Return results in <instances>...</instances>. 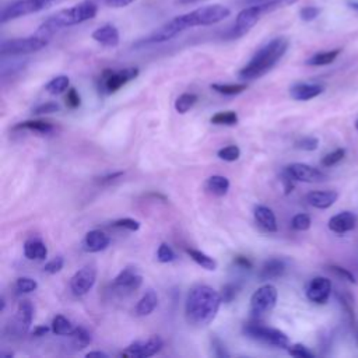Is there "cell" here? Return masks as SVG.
Listing matches in <instances>:
<instances>
[{"label":"cell","instance_id":"6da1fadb","mask_svg":"<svg viewBox=\"0 0 358 358\" xmlns=\"http://www.w3.org/2000/svg\"><path fill=\"white\" fill-rule=\"evenodd\" d=\"M231 11L228 7L221 4H213V6H204L199 7L193 11H189L186 14L173 17L168 22H165L162 27L151 32L147 38L141 39L137 45H150V43H161L166 42L180 32L194 28V27H207L217 24L220 21H224L227 17H229Z\"/></svg>","mask_w":358,"mask_h":358},{"label":"cell","instance_id":"7a4b0ae2","mask_svg":"<svg viewBox=\"0 0 358 358\" xmlns=\"http://www.w3.org/2000/svg\"><path fill=\"white\" fill-rule=\"evenodd\" d=\"M222 303L221 294L213 287L206 284H197L190 288L185 301L186 320L196 327H204L210 324Z\"/></svg>","mask_w":358,"mask_h":358},{"label":"cell","instance_id":"3957f363","mask_svg":"<svg viewBox=\"0 0 358 358\" xmlns=\"http://www.w3.org/2000/svg\"><path fill=\"white\" fill-rule=\"evenodd\" d=\"M289 42L284 36H277L263 45L252 59L239 70L238 76L241 80H257L267 74L285 55Z\"/></svg>","mask_w":358,"mask_h":358},{"label":"cell","instance_id":"277c9868","mask_svg":"<svg viewBox=\"0 0 358 358\" xmlns=\"http://www.w3.org/2000/svg\"><path fill=\"white\" fill-rule=\"evenodd\" d=\"M96 4L91 0H84L73 7L69 8H63L60 11H57L56 14L50 15L48 20H45L36 34L49 38L50 35H53L56 31L71 27V25H77L81 22H85L91 18H94L96 15Z\"/></svg>","mask_w":358,"mask_h":358},{"label":"cell","instance_id":"5b68a950","mask_svg":"<svg viewBox=\"0 0 358 358\" xmlns=\"http://www.w3.org/2000/svg\"><path fill=\"white\" fill-rule=\"evenodd\" d=\"M296 1L298 0H267L263 3L249 4V7H245L238 13L234 28L229 31V38H239L245 35L262 18V15L292 6Z\"/></svg>","mask_w":358,"mask_h":358},{"label":"cell","instance_id":"8992f818","mask_svg":"<svg viewBox=\"0 0 358 358\" xmlns=\"http://www.w3.org/2000/svg\"><path fill=\"white\" fill-rule=\"evenodd\" d=\"M62 1H64V0H17V1L8 4L1 11L0 21H1V24H6L8 21L48 10L52 6H56Z\"/></svg>","mask_w":358,"mask_h":358},{"label":"cell","instance_id":"52a82bcc","mask_svg":"<svg viewBox=\"0 0 358 358\" xmlns=\"http://www.w3.org/2000/svg\"><path fill=\"white\" fill-rule=\"evenodd\" d=\"M242 333L248 338H252L255 341H259L267 345H273L278 348H288L289 345V338L284 331L274 327H267L259 323H246L242 327Z\"/></svg>","mask_w":358,"mask_h":358},{"label":"cell","instance_id":"ba28073f","mask_svg":"<svg viewBox=\"0 0 358 358\" xmlns=\"http://www.w3.org/2000/svg\"><path fill=\"white\" fill-rule=\"evenodd\" d=\"M49 43V38L42 35H31L25 38H13L1 42L0 53L1 56H17L28 55L43 49Z\"/></svg>","mask_w":358,"mask_h":358},{"label":"cell","instance_id":"9c48e42d","mask_svg":"<svg viewBox=\"0 0 358 358\" xmlns=\"http://www.w3.org/2000/svg\"><path fill=\"white\" fill-rule=\"evenodd\" d=\"M137 67H126L120 70H112L106 69L101 73L99 77V91L105 95L113 94L117 90H120L124 84L134 80L138 76Z\"/></svg>","mask_w":358,"mask_h":358},{"label":"cell","instance_id":"30bf717a","mask_svg":"<svg viewBox=\"0 0 358 358\" xmlns=\"http://www.w3.org/2000/svg\"><path fill=\"white\" fill-rule=\"evenodd\" d=\"M277 288L273 284H264L259 287L250 296V312L255 316H260L270 312L277 302Z\"/></svg>","mask_w":358,"mask_h":358},{"label":"cell","instance_id":"8fae6325","mask_svg":"<svg viewBox=\"0 0 358 358\" xmlns=\"http://www.w3.org/2000/svg\"><path fill=\"white\" fill-rule=\"evenodd\" d=\"M164 345V341L159 336H151L145 340H136L130 343L119 357H131V358H145L157 354Z\"/></svg>","mask_w":358,"mask_h":358},{"label":"cell","instance_id":"7c38bea8","mask_svg":"<svg viewBox=\"0 0 358 358\" xmlns=\"http://www.w3.org/2000/svg\"><path fill=\"white\" fill-rule=\"evenodd\" d=\"M284 172L294 180L305 182V183H317L327 179V175L323 171L302 162L289 164L288 166H285Z\"/></svg>","mask_w":358,"mask_h":358},{"label":"cell","instance_id":"4fadbf2b","mask_svg":"<svg viewBox=\"0 0 358 358\" xmlns=\"http://www.w3.org/2000/svg\"><path fill=\"white\" fill-rule=\"evenodd\" d=\"M96 281V270L92 266H84L80 270H77L71 280H70V288L74 295H85L95 284Z\"/></svg>","mask_w":358,"mask_h":358},{"label":"cell","instance_id":"5bb4252c","mask_svg":"<svg viewBox=\"0 0 358 358\" xmlns=\"http://www.w3.org/2000/svg\"><path fill=\"white\" fill-rule=\"evenodd\" d=\"M331 294V281L327 277H313L306 288H305V295L306 298L317 305H323L329 301V296Z\"/></svg>","mask_w":358,"mask_h":358},{"label":"cell","instance_id":"9a60e30c","mask_svg":"<svg viewBox=\"0 0 358 358\" xmlns=\"http://www.w3.org/2000/svg\"><path fill=\"white\" fill-rule=\"evenodd\" d=\"M143 282L141 274L137 271L136 267H124L115 278H113V287L122 291H136L140 288Z\"/></svg>","mask_w":358,"mask_h":358},{"label":"cell","instance_id":"2e32d148","mask_svg":"<svg viewBox=\"0 0 358 358\" xmlns=\"http://www.w3.org/2000/svg\"><path fill=\"white\" fill-rule=\"evenodd\" d=\"M32 317H34V306L28 299H24L18 303L17 306V312L13 320V329L18 333V334H24L29 330V326L32 323Z\"/></svg>","mask_w":358,"mask_h":358},{"label":"cell","instance_id":"e0dca14e","mask_svg":"<svg viewBox=\"0 0 358 358\" xmlns=\"http://www.w3.org/2000/svg\"><path fill=\"white\" fill-rule=\"evenodd\" d=\"M357 221H358V218L352 211H341L329 220L327 227L330 231H333L338 235H343L345 232L352 231L357 225Z\"/></svg>","mask_w":358,"mask_h":358},{"label":"cell","instance_id":"ac0fdd59","mask_svg":"<svg viewBox=\"0 0 358 358\" xmlns=\"http://www.w3.org/2000/svg\"><path fill=\"white\" fill-rule=\"evenodd\" d=\"M324 91V87L317 83H296L289 88V95L295 101H309Z\"/></svg>","mask_w":358,"mask_h":358},{"label":"cell","instance_id":"d6986e66","mask_svg":"<svg viewBox=\"0 0 358 358\" xmlns=\"http://www.w3.org/2000/svg\"><path fill=\"white\" fill-rule=\"evenodd\" d=\"M338 199V193L336 190H313L306 194V201L319 210H324L331 207Z\"/></svg>","mask_w":358,"mask_h":358},{"label":"cell","instance_id":"ffe728a7","mask_svg":"<svg viewBox=\"0 0 358 358\" xmlns=\"http://www.w3.org/2000/svg\"><path fill=\"white\" fill-rule=\"evenodd\" d=\"M109 242L110 239L105 232H102L101 229H92L85 234L83 246H84V250L90 253H95L106 249L109 246Z\"/></svg>","mask_w":358,"mask_h":358},{"label":"cell","instance_id":"44dd1931","mask_svg":"<svg viewBox=\"0 0 358 358\" xmlns=\"http://www.w3.org/2000/svg\"><path fill=\"white\" fill-rule=\"evenodd\" d=\"M92 39L103 46L115 48L119 45V31L112 24H105L92 32Z\"/></svg>","mask_w":358,"mask_h":358},{"label":"cell","instance_id":"7402d4cb","mask_svg":"<svg viewBox=\"0 0 358 358\" xmlns=\"http://www.w3.org/2000/svg\"><path fill=\"white\" fill-rule=\"evenodd\" d=\"M253 214H255V218L256 221L259 222V225L262 228H264L266 231L268 232H275L278 229L277 227V218H275V214L273 213L271 208H268L267 206H256L255 210H253Z\"/></svg>","mask_w":358,"mask_h":358},{"label":"cell","instance_id":"603a6c76","mask_svg":"<svg viewBox=\"0 0 358 358\" xmlns=\"http://www.w3.org/2000/svg\"><path fill=\"white\" fill-rule=\"evenodd\" d=\"M285 273V263L281 259H268L266 260L259 271V278L262 281L266 280H273V278H278Z\"/></svg>","mask_w":358,"mask_h":358},{"label":"cell","instance_id":"cb8c5ba5","mask_svg":"<svg viewBox=\"0 0 358 358\" xmlns=\"http://www.w3.org/2000/svg\"><path fill=\"white\" fill-rule=\"evenodd\" d=\"M24 255L29 260H43L48 256V248L39 238H29L24 243Z\"/></svg>","mask_w":358,"mask_h":358},{"label":"cell","instance_id":"d4e9b609","mask_svg":"<svg viewBox=\"0 0 358 358\" xmlns=\"http://www.w3.org/2000/svg\"><path fill=\"white\" fill-rule=\"evenodd\" d=\"M157 306H158V295L155 291L148 289L137 302L134 312L137 316H148L150 313L154 312Z\"/></svg>","mask_w":358,"mask_h":358},{"label":"cell","instance_id":"484cf974","mask_svg":"<svg viewBox=\"0 0 358 358\" xmlns=\"http://www.w3.org/2000/svg\"><path fill=\"white\" fill-rule=\"evenodd\" d=\"M204 187L208 193L221 197V196H225L228 193L229 180L222 175H213V176L207 178V180L204 183Z\"/></svg>","mask_w":358,"mask_h":358},{"label":"cell","instance_id":"4316f807","mask_svg":"<svg viewBox=\"0 0 358 358\" xmlns=\"http://www.w3.org/2000/svg\"><path fill=\"white\" fill-rule=\"evenodd\" d=\"M13 130H29L39 134H50L55 130V127L52 123L43 120H25L15 124Z\"/></svg>","mask_w":358,"mask_h":358},{"label":"cell","instance_id":"83f0119b","mask_svg":"<svg viewBox=\"0 0 358 358\" xmlns=\"http://www.w3.org/2000/svg\"><path fill=\"white\" fill-rule=\"evenodd\" d=\"M341 49H333V50H326V52H319V53H315L313 56H310L305 63L308 66H327L330 63H333L337 56L340 55Z\"/></svg>","mask_w":358,"mask_h":358},{"label":"cell","instance_id":"f1b7e54d","mask_svg":"<svg viewBox=\"0 0 358 358\" xmlns=\"http://www.w3.org/2000/svg\"><path fill=\"white\" fill-rule=\"evenodd\" d=\"M186 253L190 256V259H192L193 262H196V263H197L199 266H201L203 268H206V270H208V271L217 270V262H215V259H213L211 256L206 255L204 252L189 248V249H186Z\"/></svg>","mask_w":358,"mask_h":358},{"label":"cell","instance_id":"f546056e","mask_svg":"<svg viewBox=\"0 0 358 358\" xmlns=\"http://www.w3.org/2000/svg\"><path fill=\"white\" fill-rule=\"evenodd\" d=\"M74 326L71 324V322L64 317L63 315H56L52 320V331L55 334H59V336H70L73 331H74Z\"/></svg>","mask_w":358,"mask_h":358},{"label":"cell","instance_id":"4dcf8cb0","mask_svg":"<svg viewBox=\"0 0 358 358\" xmlns=\"http://www.w3.org/2000/svg\"><path fill=\"white\" fill-rule=\"evenodd\" d=\"M69 84H70V80L67 76H57V77H53L45 85V90L52 95H59L69 88Z\"/></svg>","mask_w":358,"mask_h":358},{"label":"cell","instance_id":"1f68e13d","mask_svg":"<svg viewBox=\"0 0 358 358\" xmlns=\"http://www.w3.org/2000/svg\"><path fill=\"white\" fill-rule=\"evenodd\" d=\"M71 337V341H73V345L77 348V350H81V348H85L87 345H90L91 343V334L88 333L87 329L78 326L74 329V331L70 334Z\"/></svg>","mask_w":358,"mask_h":358},{"label":"cell","instance_id":"d6a6232c","mask_svg":"<svg viewBox=\"0 0 358 358\" xmlns=\"http://www.w3.org/2000/svg\"><path fill=\"white\" fill-rule=\"evenodd\" d=\"M210 122L213 124L220 126H235L238 123V115L234 110H225V112H217L211 116Z\"/></svg>","mask_w":358,"mask_h":358},{"label":"cell","instance_id":"836d02e7","mask_svg":"<svg viewBox=\"0 0 358 358\" xmlns=\"http://www.w3.org/2000/svg\"><path fill=\"white\" fill-rule=\"evenodd\" d=\"M196 102H197V95H196V94L185 92V94L179 95L178 99L175 101V109H176L178 113L183 115V113H186Z\"/></svg>","mask_w":358,"mask_h":358},{"label":"cell","instance_id":"e575fe53","mask_svg":"<svg viewBox=\"0 0 358 358\" xmlns=\"http://www.w3.org/2000/svg\"><path fill=\"white\" fill-rule=\"evenodd\" d=\"M211 90H214L215 92L218 94H222V95H238L241 92H243L246 90V84H218V83H214L210 85Z\"/></svg>","mask_w":358,"mask_h":358},{"label":"cell","instance_id":"d590c367","mask_svg":"<svg viewBox=\"0 0 358 358\" xmlns=\"http://www.w3.org/2000/svg\"><path fill=\"white\" fill-rule=\"evenodd\" d=\"M218 158L227 161V162H234L241 157V150L238 145H227L224 148H220L217 151Z\"/></svg>","mask_w":358,"mask_h":358},{"label":"cell","instance_id":"8d00e7d4","mask_svg":"<svg viewBox=\"0 0 358 358\" xmlns=\"http://www.w3.org/2000/svg\"><path fill=\"white\" fill-rule=\"evenodd\" d=\"M38 288V282L36 280L31 278V277H20L15 282V289L20 294H27V292H32Z\"/></svg>","mask_w":358,"mask_h":358},{"label":"cell","instance_id":"74e56055","mask_svg":"<svg viewBox=\"0 0 358 358\" xmlns=\"http://www.w3.org/2000/svg\"><path fill=\"white\" fill-rule=\"evenodd\" d=\"M344 157H345V150H344V148H336V150H333L331 152L326 154V155L322 158V165L330 168V166L338 164Z\"/></svg>","mask_w":358,"mask_h":358},{"label":"cell","instance_id":"f35d334b","mask_svg":"<svg viewBox=\"0 0 358 358\" xmlns=\"http://www.w3.org/2000/svg\"><path fill=\"white\" fill-rule=\"evenodd\" d=\"M157 259H158V262H161V263H169V262H173V260L176 259V255H175L173 249H172L168 243L162 242V243L158 246Z\"/></svg>","mask_w":358,"mask_h":358},{"label":"cell","instance_id":"ab89813d","mask_svg":"<svg viewBox=\"0 0 358 358\" xmlns=\"http://www.w3.org/2000/svg\"><path fill=\"white\" fill-rule=\"evenodd\" d=\"M310 217L305 213H299L296 215L292 217L291 220V227L295 229V231H306L310 228Z\"/></svg>","mask_w":358,"mask_h":358},{"label":"cell","instance_id":"60d3db41","mask_svg":"<svg viewBox=\"0 0 358 358\" xmlns=\"http://www.w3.org/2000/svg\"><path fill=\"white\" fill-rule=\"evenodd\" d=\"M317 147H319V140L312 136H306L295 141V148L302 151H315Z\"/></svg>","mask_w":358,"mask_h":358},{"label":"cell","instance_id":"b9f144b4","mask_svg":"<svg viewBox=\"0 0 358 358\" xmlns=\"http://www.w3.org/2000/svg\"><path fill=\"white\" fill-rule=\"evenodd\" d=\"M288 354L292 355V357H296V358H313L315 354L308 348L305 347L303 344H292V345H288Z\"/></svg>","mask_w":358,"mask_h":358},{"label":"cell","instance_id":"7bdbcfd3","mask_svg":"<svg viewBox=\"0 0 358 358\" xmlns=\"http://www.w3.org/2000/svg\"><path fill=\"white\" fill-rule=\"evenodd\" d=\"M329 270H330L333 274H336L338 278H341V280H345V281L352 282V284L357 282L354 274H352L350 270H347V268H344V267H341V266L330 264V266H329Z\"/></svg>","mask_w":358,"mask_h":358},{"label":"cell","instance_id":"ee69618b","mask_svg":"<svg viewBox=\"0 0 358 358\" xmlns=\"http://www.w3.org/2000/svg\"><path fill=\"white\" fill-rule=\"evenodd\" d=\"M112 227L115 228H124V229H129V231H137L140 228V222L134 218H129V217H124V218H119L116 221H113Z\"/></svg>","mask_w":358,"mask_h":358},{"label":"cell","instance_id":"f6af8a7d","mask_svg":"<svg viewBox=\"0 0 358 358\" xmlns=\"http://www.w3.org/2000/svg\"><path fill=\"white\" fill-rule=\"evenodd\" d=\"M320 14V8L319 7H315V6H305L299 10V17L302 21H313L317 15Z\"/></svg>","mask_w":358,"mask_h":358},{"label":"cell","instance_id":"bcb514c9","mask_svg":"<svg viewBox=\"0 0 358 358\" xmlns=\"http://www.w3.org/2000/svg\"><path fill=\"white\" fill-rule=\"evenodd\" d=\"M63 264H64V259L62 256H57V257L49 260L43 266V271L48 273V274H56V273H59L63 268Z\"/></svg>","mask_w":358,"mask_h":358},{"label":"cell","instance_id":"7dc6e473","mask_svg":"<svg viewBox=\"0 0 358 358\" xmlns=\"http://www.w3.org/2000/svg\"><path fill=\"white\" fill-rule=\"evenodd\" d=\"M236 291H238V287L235 285V284H225V285H222V288H221V298H222V302H225V303H229V302H232L234 301V298L236 296Z\"/></svg>","mask_w":358,"mask_h":358},{"label":"cell","instance_id":"c3c4849f","mask_svg":"<svg viewBox=\"0 0 358 358\" xmlns=\"http://www.w3.org/2000/svg\"><path fill=\"white\" fill-rule=\"evenodd\" d=\"M59 109H60V106H59L57 102H45V103H41V105H38L36 108H34L32 113H34V115L53 113V112H57Z\"/></svg>","mask_w":358,"mask_h":358},{"label":"cell","instance_id":"681fc988","mask_svg":"<svg viewBox=\"0 0 358 358\" xmlns=\"http://www.w3.org/2000/svg\"><path fill=\"white\" fill-rule=\"evenodd\" d=\"M81 103V98L77 92L76 88H69L67 90V94H66V105L70 108V109H76L78 108Z\"/></svg>","mask_w":358,"mask_h":358},{"label":"cell","instance_id":"f907efd6","mask_svg":"<svg viewBox=\"0 0 358 358\" xmlns=\"http://www.w3.org/2000/svg\"><path fill=\"white\" fill-rule=\"evenodd\" d=\"M211 348H213V354L215 357H229L228 351L225 350L224 344L221 343L220 338L217 337H211Z\"/></svg>","mask_w":358,"mask_h":358},{"label":"cell","instance_id":"816d5d0a","mask_svg":"<svg viewBox=\"0 0 358 358\" xmlns=\"http://www.w3.org/2000/svg\"><path fill=\"white\" fill-rule=\"evenodd\" d=\"M234 264L241 267V268H246V270L252 268V262L245 256H235L234 257Z\"/></svg>","mask_w":358,"mask_h":358},{"label":"cell","instance_id":"f5cc1de1","mask_svg":"<svg viewBox=\"0 0 358 358\" xmlns=\"http://www.w3.org/2000/svg\"><path fill=\"white\" fill-rule=\"evenodd\" d=\"M134 0H103V3L108 6V7H112V8H122V7H126L129 4H131Z\"/></svg>","mask_w":358,"mask_h":358},{"label":"cell","instance_id":"db71d44e","mask_svg":"<svg viewBox=\"0 0 358 358\" xmlns=\"http://www.w3.org/2000/svg\"><path fill=\"white\" fill-rule=\"evenodd\" d=\"M120 176H123V172H115V173H109V175H106V176H102L99 182H101V183H110V182H113V180L119 179Z\"/></svg>","mask_w":358,"mask_h":358},{"label":"cell","instance_id":"11a10c76","mask_svg":"<svg viewBox=\"0 0 358 358\" xmlns=\"http://www.w3.org/2000/svg\"><path fill=\"white\" fill-rule=\"evenodd\" d=\"M48 331H49V326H46V324H41V326H36V327L34 329L32 336L41 337V336H45Z\"/></svg>","mask_w":358,"mask_h":358},{"label":"cell","instance_id":"9f6ffc18","mask_svg":"<svg viewBox=\"0 0 358 358\" xmlns=\"http://www.w3.org/2000/svg\"><path fill=\"white\" fill-rule=\"evenodd\" d=\"M87 357H103V358H108V354L103 352V351H90L87 352Z\"/></svg>","mask_w":358,"mask_h":358},{"label":"cell","instance_id":"6f0895ef","mask_svg":"<svg viewBox=\"0 0 358 358\" xmlns=\"http://www.w3.org/2000/svg\"><path fill=\"white\" fill-rule=\"evenodd\" d=\"M200 1H204V0H175V3H176V4H180V6L194 4V3H200Z\"/></svg>","mask_w":358,"mask_h":358},{"label":"cell","instance_id":"680465c9","mask_svg":"<svg viewBox=\"0 0 358 358\" xmlns=\"http://www.w3.org/2000/svg\"><path fill=\"white\" fill-rule=\"evenodd\" d=\"M263 1H267V0H246V4H256V3H263Z\"/></svg>","mask_w":358,"mask_h":358},{"label":"cell","instance_id":"91938a15","mask_svg":"<svg viewBox=\"0 0 358 358\" xmlns=\"http://www.w3.org/2000/svg\"><path fill=\"white\" fill-rule=\"evenodd\" d=\"M4 308H6V301L4 298H1V310H4Z\"/></svg>","mask_w":358,"mask_h":358},{"label":"cell","instance_id":"94428289","mask_svg":"<svg viewBox=\"0 0 358 358\" xmlns=\"http://www.w3.org/2000/svg\"><path fill=\"white\" fill-rule=\"evenodd\" d=\"M355 129H357V130H358V120H357V122H355Z\"/></svg>","mask_w":358,"mask_h":358}]
</instances>
